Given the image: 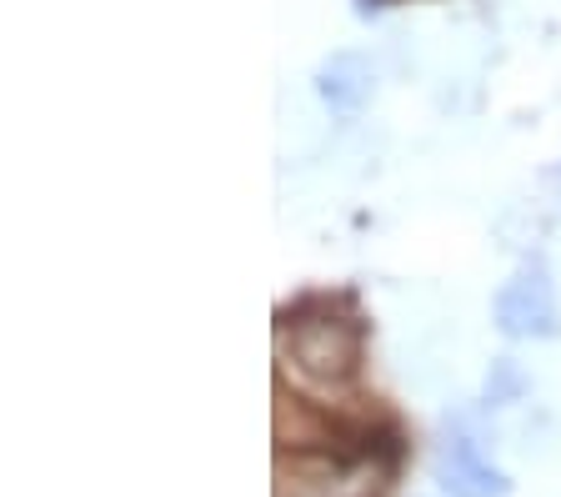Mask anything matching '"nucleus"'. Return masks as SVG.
Returning a JSON list of instances; mask_svg holds the SVG:
<instances>
[{
    "mask_svg": "<svg viewBox=\"0 0 561 497\" xmlns=\"http://www.w3.org/2000/svg\"><path fill=\"white\" fill-rule=\"evenodd\" d=\"M526 392V377H522V368L516 362H496L491 368V377H486V403H512V397H522Z\"/></svg>",
    "mask_w": 561,
    "mask_h": 497,
    "instance_id": "obj_5",
    "label": "nucleus"
},
{
    "mask_svg": "<svg viewBox=\"0 0 561 497\" xmlns=\"http://www.w3.org/2000/svg\"><path fill=\"white\" fill-rule=\"evenodd\" d=\"M286 357L316 387H341L356 377L362 362V331L341 317H301L286 331Z\"/></svg>",
    "mask_w": 561,
    "mask_h": 497,
    "instance_id": "obj_1",
    "label": "nucleus"
},
{
    "mask_svg": "<svg viewBox=\"0 0 561 497\" xmlns=\"http://www.w3.org/2000/svg\"><path fill=\"white\" fill-rule=\"evenodd\" d=\"M436 477H442V487L451 497H506L512 493L506 473L502 467H491L471 438L442 442V452H436Z\"/></svg>",
    "mask_w": 561,
    "mask_h": 497,
    "instance_id": "obj_3",
    "label": "nucleus"
},
{
    "mask_svg": "<svg viewBox=\"0 0 561 497\" xmlns=\"http://www.w3.org/2000/svg\"><path fill=\"white\" fill-rule=\"evenodd\" d=\"M371 91H376V66L362 50H336V56L321 60V71H316V95H321L336 116H356V111L371 101Z\"/></svg>",
    "mask_w": 561,
    "mask_h": 497,
    "instance_id": "obj_4",
    "label": "nucleus"
},
{
    "mask_svg": "<svg viewBox=\"0 0 561 497\" xmlns=\"http://www.w3.org/2000/svg\"><path fill=\"white\" fill-rule=\"evenodd\" d=\"M496 327L512 342H541V337H557L561 317H557V292H551V276L541 261H526L506 276V286L496 292Z\"/></svg>",
    "mask_w": 561,
    "mask_h": 497,
    "instance_id": "obj_2",
    "label": "nucleus"
}]
</instances>
